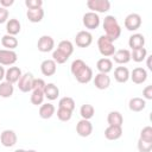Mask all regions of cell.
<instances>
[{
  "mask_svg": "<svg viewBox=\"0 0 152 152\" xmlns=\"http://www.w3.org/2000/svg\"><path fill=\"white\" fill-rule=\"evenodd\" d=\"M103 30L106 32L104 36H107L112 42L116 40L121 34V27L114 15H107L103 19Z\"/></svg>",
  "mask_w": 152,
  "mask_h": 152,
  "instance_id": "cell-1",
  "label": "cell"
},
{
  "mask_svg": "<svg viewBox=\"0 0 152 152\" xmlns=\"http://www.w3.org/2000/svg\"><path fill=\"white\" fill-rule=\"evenodd\" d=\"M97 48H99V51L100 53L103 56V57H109V56H113L114 52L116 51L115 50V46L113 44V42L107 37V36H101L99 39H97Z\"/></svg>",
  "mask_w": 152,
  "mask_h": 152,
  "instance_id": "cell-2",
  "label": "cell"
},
{
  "mask_svg": "<svg viewBox=\"0 0 152 152\" xmlns=\"http://www.w3.org/2000/svg\"><path fill=\"white\" fill-rule=\"evenodd\" d=\"M87 6H88L89 10H91L90 12L104 13V12L109 11L110 2L108 0H88L87 1Z\"/></svg>",
  "mask_w": 152,
  "mask_h": 152,
  "instance_id": "cell-3",
  "label": "cell"
},
{
  "mask_svg": "<svg viewBox=\"0 0 152 152\" xmlns=\"http://www.w3.org/2000/svg\"><path fill=\"white\" fill-rule=\"evenodd\" d=\"M82 23L86 26V28H89V30L97 28L100 25V17L97 13L87 12V13H84V15L82 18Z\"/></svg>",
  "mask_w": 152,
  "mask_h": 152,
  "instance_id": "cell-4",
  "label": "cell"
},
{
  "mask_svg": "<svg viewBox=\"0 0 152 152\" xmlns=\"http://www.w3.org/2000/svg\"><path fill=\"white\" fill-rule=\"evenodd\" d=\"M33 75L31 72H25L21 75V77L18 81V88L23 93H28L32 90V83H33Z\"/></svg>",
  "mask_w": 152,
  "mask_h": 152,
  "instance_id": "cell-5",
  "label": "cell"
},
{
  "mask_svg": "<svg viewBox=\"0 0 152 152\" xmlns=\"http://www.w3.org/2000/svg\"><path fill=\"white\" fill-rule=\"evenodd\" d=\"M18 56L13 50L0 49V65H12L17 62Z\"/></svg>",
  "mask_w": 152,
  "mask_h": 152,
  "instance_id": "cell-6",
  "label": "cell"
},
{
  "mask_svg": "<svg viewBox=\"0 0 152 152\" xmlns=\"http://www.w3.org/2000/svg\"><path fill=\"white\" fill-rule=\"evenodd\" d=\"M124 24L128 31H135L141 26V17L138 13H131L125 18Z\"/></svg>",
  "mask_w": 152,
  "mask_h": 152,
  "instance_id": "cell-7",
  "label": "cell"
},
{
  "mask_svg": "<svg viewBox=\"0 0 152 152\" xmlns=\"http://www.w3.org/2000/svg\"><path fill=\"white\" fill-rule=\"evenodd\" d=\"M75 43L78 48H88L93 43V36L89 31H80L75 36Z\"/></svg>",
  "mask_w": 152,
  "mask_h": 152,
  "instance_id": "cell-8",
  "label": "cell"
},
{
  "mask_svg": "<svg viewBox=\"0 0 152 152\" xmlns=\"http://www.w3.org/2000/svg\"><path fill=\"white\" fill-rule=\"evenodd\" d=\"M37 48L40 52H50L55 48V40L51 36H42L38 39Z\"/></svg>",
  "mask_w": 152,
  "mask_h": 152,
  "instance_id": "cell-9",
  "label": "cell"
},
{
  "mask_svg": "<svg viewBox=\"0 0 152 152\" xmlns=\"http://www.w3.org/2000/svg\"><path fill=\"white\" fill-rule=\"evenodd\" d=\"M0 140H1V144L5 146V147H12L17 144V134L12 129H5L1 135H0Z\"/></svg>",
  "mask_w": 152,
  "mask_h": 152,
  "instance_id": "cell-10",
  "label": "cell"
},
{
  "mask_svg": "<svg viewBox=\"0 0 152 152\" xmlns=\"http://www.w3.org/2000/svg\"><path fill=\"white\" fill-rule=\"evenodd\" d=\"M76 132H77V134L80 137H83V138L89 137L91 134V132H93L91 122L89 120H84V119L80 120L77 122V125H76Z\"/></svg>",
  "mask_w": 152,
  "mask_h": 152,
  "instance_id": "cell-11",
  "label": "cell"
},
{
  "mask_svg": "<svg viewBox=\"0 0 152 152\" xmlns=\"http://www.w3.org/2000/svg\"><path fill=\"white\" fill-rule=\"evenodd\" d=\"M129 78L135 83V84H142L147 80V71L144 68H134L133 71L129 74Z\"/></svg>",
  "mask_w": 152,
  "mask_h": 152,
  "instance_id": "cell-12",
  "label": "cell"
},
{
  "mask_svg": "<svg viewBox=\"0 0 152 152\" xmlns=\"http://www.w3.org/2000/svg\"><path fill=\"white\" fill-rule=\"evenodd\" d=\"M94 86L100 90H104L110 86V77L108 76V74L99 72L94 77Z\"/></svg>",
  "mask_w": 152,
  "mask_h": 152,
  "instance_id": "cell-13",
  "label": "cell"
},
{
  "mask_svg": "<svg viewBox=\"0 0 152 152\" xmlns=\"http://www.w3.org/2000/svg\"><path fill=\"white\" fill-rule=\"evenodd\" d=\"M75 78L77 80V82L83 83V84L90 82L91 78H93V70H91V68L86 64V65L80 70V72L75 76Z\"/></svg>",
  "mask_w": 152,
  "mask_h": 152,
  "instance_id": "cell-14",
  "label": "cell"
},
{
  "mask_svg": "<svg viewBox=\"0 0 152 152\" xmlns=\"http://www.w3.org/2000/svg\"><path fill=\"white\" fill-rule=\"evenodd\" d=\"M21 75H23V72H21L20 68H18V66H10L6 70V72H5V78H6L7 82H10V83L13 84V83H15V82L19 81V78L21 77Z\"/></svg>",
  "mask_w": 152,
  "mask_h": 152,
  "instance_id": "cell-15",
  "label": "cell"
},
{
  "mask_svg": "<svg viewBox=\"0 0 152 152\" xmlns=\"http://www.w3.org/2000/svg\"><path fill=\"white\" fill-rule=\"evenodd\" d=\"M114 62L119 63V64H126L131 61V51L127 49H120L116 50L113 55Z\"/></svg>",
  "mask_w": 152,
  "mask_h": 152,
  "instance_id": "cell-16",
  "label": "cell"
},
{
  "mask_svg": "<svg viewBox=\"0 0 152 152\" xmlns=\"http://www.w3.org/2000/svg\"><path fill=\"white\" fill-rule=\"evenodd\" d=\"M57 70L56 63L52 59H44L40 64V71L44 76H52Z\"/></svg>",
  "mask_w": 152,
  "mask_h": 152,
  "instance_id": "cell-17",
  "label": "cell"
},
{
  "mask_svg": "<svg viewBox=\"0 0 152 152\" xmlns=\"http://www.w3.org/2000/svg\"><path fill=\"white\" fill-rule=\"evenodd\" d=\"M122 135V127L120 126H108L104 129V137L108 140H118Z\"/></svg>",
  "mask_w": 152,
  "mask_h": 152,
  "instance_id": "cell-18",
  "label": "cell"
},
{
  "mask_svg": "<svg viewBox=\"0 0 152 152\" xmlns=\"http://www.w3.org/2000/svg\"><path fill=\"white\" fill-rule=\"evenodd\" d=\"M128 45L132 50H135V49H140V48H144L145 45V37L141 34V33H134L129 37L128 39Z\"/></svg>",
  "mask_w": 152,
  "mask_h": 152,
  "instance_id": "cell-19",
  "label": "cell"
},
{
  "mask_svg": "<svg viewBox=\"0 0 152 152\" xmlns=\"http://www.w3.org/2000/svg\"><path fill=\"white\" fill-rule=\"evenodd\" d=\"M114 78L119 83H125L129 78V70L126 66H118L114 70Z\"/></svg>",
  "mask_w": 152,
  "mask_h": 152,
  "instance_id": "cell-20",
  "label": "cell"
},
{
  "mask_svg": "<svg viewBox=\"0 0 152 152\" xmlns=\"http://www.w3.org/2000/svg\"><path fill=\"white\" fill-rule=\"evenodd\" d=\"M58 95H59L58 87L56 84H53V83H46V86L44 88V96L48 100L53 101V100H56L58 97Z\"/></svg>",
  "mask_w": 152,
  "mask_h": 152,
  "instance_id": "cell-21",
  "label": "cell"
},
{
  "mask_svg": "<svg viewBox=\"0 0 152 152\" xmlns=\"http://www.w3.org/2000/svg\"><path fill=\"white\" fill-rule=\"evenodd\" d=\"M107 122L109 126H120L121 127L124 124L122 114L118 110H112L107 116Z\"/></svg>",
  "mask_w": 152,
  "mask_h": 152,
  "instance_id": "cell-22",
  "label": "cell"
},
{
  "mask_svg": "<svg viewBox=\"0 0 152 152\" xmlns=\"http://www.w3.org/2000/svg\"><path fill=\"white\" fill-rule=\"evenodd\" d=\"M96 68L99 70V72L101 74H108L109 71H112L113 69V62L109 59V58H100L96 63Z\"/></svg>",
  "mask_w": 152,
  "mask_h": 152,
  "instance_id": "cell-23",
  "label": "cell"
},
{
  "mask_svg": "<svg viewBox=\"0 0 152 152\" xmlns=\"http://www.w3.org/2000/svg\"><path fill=\"white\" fill-rule=\"evenodd\" d=\"M26 17L31 23H39L44 18V10L42 7L36 8V10H27Z\"/></svg>",
  "mask_w": 152,
  "mask_h": 152,
  "instance_id": "cell-24",
  "label": "cell"
},
{
  "mask_svg": "<svg viewBox=\"0 0 152 152\" xmlns=\"http://www.w3.org/2000/svg\"><path fill=\"white\" fill-rule=\"evenodd\" d=\"M20 28H21V25L19 23L18 19L15 18H12L10 20H7V24H6V31H7V34H11V36H14L18 34L20 32Z\"/></svg>",
  "mask_w": 152,
  "mask_h": 152,
  "instance_id": "cell-25",
  "label": "cell"
},
{
  "mask_svg": "<svg viewBox=\"0 0 152 152\" xmlns=\"http://www.w3.org/2000/svg\"><path fill=\"white\" fill-rule=\"evenodd\" d=\"M128 107L132 112H141L146 107V101L141 97H132L128 102Z\"/></svg>",
  "mask_w": 152,
  "mask_h": 152,
  "instance_id": "cell-26",
  "label": "cell"
},
{
  "mask_svg": "<svg viewBox=\"0 0 152 152\" xmlns=\"http://www.w3.org/2000/svg\"><path fill=\"white\" fill-rule=\"evenodd\" d=\"M1 44L4 48H6V50H14L18 46V39L14 36L5 34L1 38Z\"/></svg>",
  "mask_w": 152,
  "mask_h": 152,
  "instance_id": "cell-27",
  "label": "cell"
},
{
  "mask_svg": "<svg viewBox=\"0 0 152 152\" xmlns=\"http://www.w3.org/2000/svg\"><path fill=\"white\" fill-rule=\"evenodd\" d=\"M55 114V106L52 103H44L39 107V116L42 119H50Z\"/></svg>",
  "mask_w": 152,
  "mask_h": 152,
  "instance_id": "cell-28",
  "label": "cell"
},
{
  "mask_svg": "<svg viewBox=\"0 0 152 152\" xmlns=\"http://www.w3.org/2000/svg\"><path fill=\"white\" fill-rule=\"evenodd\" d=\"M13 91H14V87L12 83L7 82V81H4V82H0V96L1 97H11L13 95Z\"/></svg>",
  "mask_w": 152,
  "mask_h": 152,
  "instance_id": "cell-29",
  "label": "cell"
},
{
  "mask_svg": "<svg viewBox=\"0 0 152 152\" xmlns=\"http://www.w3.org/2000/svg\"><path fill=\"white\" fill-rule=\"evenodd\" d=\"M57 49H58L59 51H62L64 55H66L68 57H70V56L72 55V52H74V45H72V43H71L70 40H66V39L61 40V42L58 43Z\"/></svg>",
  "mask_w": 152,
  "mask_h": 152,
  "instance_id": "cell-30",
  "label": "cell"
},
{
  "mask_svg": "<svg viewBox=\"0 0 152 152\" xmlns=\"http://www.w3.org/2000/svg\"><path fill=\"white\" fill-rule=\"evenodd\" d=\"M80 114H81L82 119L89 120V119H91V118L94 116L95 109H94V107H93L91 104L86 103V104H82V106H81V108H80Z\"/></svg>",
  "mask_w": 152,
  "mask_h": 152,
  "instance_id": "cell-31",
  "label": "cell"
},
{
  "mask_svg": "<svg viewBox=\"0 0 152 152\" xmlns=\"http://www.w3.org/2000/svg\"><path fill=\"white\" fill-rule=\"evenodd\" d=\"M147 57V50L145 48H140V49H135L132 50L131 52V59H133L134 62H142L145 58Z\"/></svg>",
  "mask_w": 152,
  "mask_h": 152,
  "instance_id": "cell-32",
  "label": "cell"
},
{
  "mask_svg": "<svg viewBox=\"0 0 152 152\" xmlns=\"http://www.w3.org/2000/svg\"><path fill=\"white\" fill-rule=\"evenodd\" d=\"M58 108H64V109H68L70 112H72L75 109V101L72 97L70 96H64L59 100L58 102Z\"/></svg>",
  "mask_w": 152,
  "mask_h": 152,
  "instance_id": "cell-33",
  "label": "cell"
},
{
  "mask_svg": "<svg viewBox=\"0 0 152 152\" xmlns=\"http://www.w3.org/2000/svg\"><path fill=\"white\" fill-rule=\"evenodd\" d=\"M44 97H45V96H44V91H43V90H32L30 101H31V103L34 104V106H40V104H43Z\"/></svg>",
  "mask_w": 152,
  "mask_h": 152,
  "instance_id": "cell-34",
  "label": "cell"
},
{
  "mask_svg": "<svg viewBox=\"0 0 152 152\" xmlns=\"http://www.w3.org/2000/svg\"><path fill=\"white\" fill-rule=\"evenodd\" d=\"M68 59H69V57H68L66 55H64L62 51H59L58 49L53 50V52H52V61H53L56 64H63V63H65Z\"/></svg>",
  "mask_w": 152,
  "mask_h": 152,
  "instance_id": "cell-35",
  "label": "cell"
},
{
  "mask_svg": "<svg viewBox=\"0 0 152 152\" xmlns=\"http://www.w3.org/2000/svg\"><path fill=\"white\" fill-rule=\"evenodd\" d=\"M139 139H141L144 141H147V142H152V127L151 126L144 127L140 132V138Z\"/></svg>",
  "mask_w": 152,
  "mask_h": 152,
  "instance_id": "cell-36",
  "label": "cell"
},
{
  "mask_svg": "<svg viewBox=\"0 0 152 152\" xmlns=\"http://www.w3.org/2000/svg\"><path fill=\"white\" fill-rule=\"evenodd\" d=\"M84 65H86V63H84L82 59H75V61L71 63V66H70L71 74H72L74 76H76V75L80 72V70H81Z\"/></svg>",
  "mask_w": 152,
  "mask_h": 152,
  "instance_id": "cell-37",
  "label": "cell"
},
{
  "mask_svg": "<svg viewBox=\"0 0 152 152\" xmlns=\"http://www.w3.org/2000/svg\"><path fill=\"white\" fill-rule=\"evenodd\" d=\"M72 116V112L68 110V109H64V108H58L57 110V118L61 120V121H69Z\"/></svg>",
  "mask_w": 152,
  "mask_h": 152,
  "instance_id": "cell-38",
  "label": "cell"
},
{
  "mask_svg": "<svg viewBox=\"0 0 152 152\" xmlns=\"http://www.w3.org/2000/svg\"><path fill=\"white\" fill-rule=\"evenodd\" d=\"M138 150H139V152H151L152 142H147V141L139 139L138 140Z\"/></svg>",
  "mask_w": 152,
  "mask_h": 152,
  "instance_id": "cell-39",
  "label": "cell"
},
{
  "mask_svg": "<svg viewBox=\"0 0 152 152\" xmlns=\"http://www.w3.org/2000/svg\"><path fill=\"white\" fill-rule=\"evenodd\" d=\"M25 5L28 10H36L43 6V1L42 0H25Z\"/></svg>",
  "mask_w": 152,
  "mask_h": 152,
  "instance_id": "cell-40",
  "label": "cell"
},
{
  "mask_svg": "<svg viewBox=\"0 0 152 152\" xmlns=\"http://www.w3.org/2000/svg\"><path fill=\"white\" fill-rule=\"evenodd\" d=\"M45 86H46V83L43 78H34L33 83H32V90H43L44 91Z\"/></svg>",
  "mask_w": 152,
  "mask_h": 152,
  "instance_id": "cell-41",
  "label": "cell"
},
{
  "mask_svg": "<svg viewBox=\"0 0 152 152\" xmlns=\"http://www.w3.org/2000/svg\"><path fill=\"white\" fill-rule=\"evenodd\" d=\"M8 15H10L8 10L5 8V7H1V6H0V24L6 23V21L8 20Z\"/></svg>",
  "mask_w": 152,
  "mask_h": 152,
  "instance_id": "cell-42",
  "label": "cell"
},
{
  "mask_svg": "<svg viewBox=\"0 0 152 152\" xmlns=\"http://www.w3.org/2000/svg\"><path fill=\"white\" fill-rule=\"evenodd\" d=\"M142 96L146 100H152V86H146L142 90Z\"/></svg>",
  "mask_w": 152,
  "mask_h": 152,
  "instance_id": "cell-43",
  "label": "cell"
},
{
  "mask_svg": "<svg viewBox=\"0 0 152 152\" xmlns=\"http://www.w3.org/2000/svg\"><path fill=\"white\" fill-rule=\"evenodd\" d=\"M13 4H14V0H0V5H1V7H5V8L12 6Z\"/></svg>",
  "mask_w": 152,
  "mask_h": 152,
  "instance_id": "cell-44",
  "label": "cell"
},
{
  "mask_svg": "<svg viewBox=\"0 0 152 152\" xmlns=\"http://www.w3.org/2000/svg\"><path fill=\"white\" fill-rule=\"evenodd\" d=\"M5 69H4V66H1L0 65V81L2 80V78H5Z\"/></svg>",
  "mask_w": 152,
  "mask_h": 152,
  "instance_id": "cell-45",
  "label": "cell"
},
{
  "mask_svg": "<svg viewBox=\"0 0 152 152\" xmlns=\"http://www.w3.org/2000/svg\"><path fill=\"white\" fill-rule=\"evenodd\" d=\"M147 58V68L150 69V70H152V65H151V58H152V56H148V57H146Z\"/></svg>",
  "mask_w": 152,
  "mask_h": 152,
  "instance_id": "cell-46",
  "label": "cell"
},
{
  "mask_svg": "<svg viewBox=\"0 0 152 152\" xmlns=\"http://www.w3.org/2000/svg\"><path fill=\"white\" fill-rule=\"evenodd\" d=\"M14 152H26V150H23V148H18V150H15Z\"/></svg>",
  "mask_w": 152,
  "mask_h": 152,
  "instance_id": "cell-47",
  "label": "cell"
},
{
  "mask_svg": "<svg viewBox=\"0 0 152 152\" xmlns=\"http://www.w3.org/2000/svg\"><path fill=\"white\" fill-rule=\"evenodd\" d=\"M26 152H37V151H34V150H28V151H26Z\"/></svg>",
  "mask_w": 152,
  "mask_h": 152,
  "instance_id": "cell-48",
  "label": "cell"
}]
</instances>
